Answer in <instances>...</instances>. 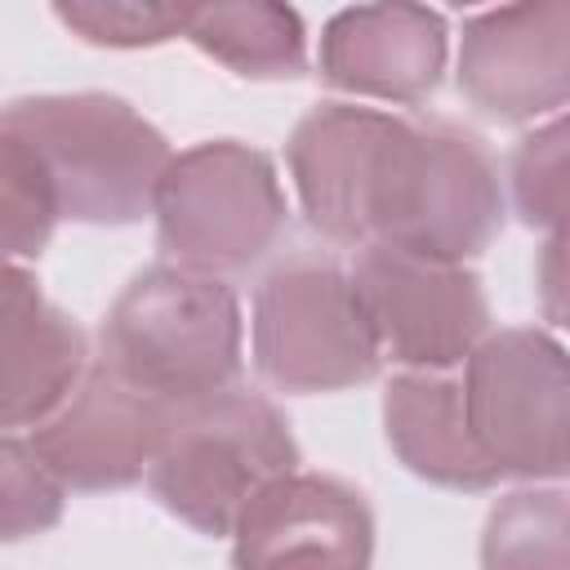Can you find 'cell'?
<instances>
[{
  "mask_svg": "<svg viewBox=\"0 0 570 570\" xmlns=\"http://www.w3.org/2000/svg\"><path fill=\"white\" fill-rule=\"evenodd\" d=\"M298 205L334 245L468 263L503 232V183L481 134L428 116L316 102L285 142Z\"/></svg>",
  "mask_w": 570,
  "mask_h": 570,
  "instance_id": "1",
  "label": "cell"
},
{
  "mask_svg": "<svg viewBox=\"0 0 570 570\" xmlns=\"http://www.w3.org/2000/svg\"><path fill=\"white\" fill-rule=\"evenodd\" d=\"M240 298L227 281L156 263L111 303L98 334V361L183 414L240 387Z\"/></svg>",
  "mask_w": 570,
  "mask_h": 570,
  "instance_id": "2",
  "label": "cell"
},
{
  "mask_svg": "<svg viewBox=\"0 0 570 570\" xmlns=\"http://www.w3.org/2000/svg\"><path fill=\"white\" fill-rule=\"evenodd\" d=\"M0 129L40 160L58 218L85 227H129L151 214L169 138L116 94H27L0 107Z\"/></svg>",
  "mask_w": 570,
  "mask_h": 570,
  "instance_id": "3",
  "label": "cell"
},
{
  "mask_svg": "<svg viewBox=\"0 0 570 570\" xmlns=\"http://www.w3.org/2000/svg\"><path fill=\"white\" fill-rule=\"evenodd\" d=\"M151 218L165 263L223 281L276 249L289 227V200L267 151L236 138H209L174 151Z\"/></svg>",
  "mask_w": 570,
  "mask_h": 570,
  "instance_id": "4",
  "label": "cell"
},
{
  "mask_svg": "<svg viewBox=\"0 0 570 570\" xmlns=\"http://www.w3.org/2000/svg\"><path fill=\"white\" fill-rule=\"evenodd\" d=\"M298 472L289 419L249 387H227L178 414L147 468L151 499L205 539H227L245 503L276 476Z\"/></svg>",
  "mask_w": 570,
  "mask_h": 570,
  "instance_id": "5",
  "label": "cell"
},
{
  "mask_svg": "<svg viewBox=\"0 0 570 570\" xmlns=\"http://www.w3.org/2000/svg\"><path fill=\"white\" fill-rule=\"evenodd\" d=\"M249 343L258 379L294 396L361 387L383 365L352 276L321 254H294L258 281Z\"/></svg>",
  "mask_w": 570,
  "mask_h": 570,
  "instance_id": "6",
  "label": "cell"
},
{
  "mask_svg": "<svg viewBox=\"0 0 570 570\" xmlns=\"http://www.w3.org/2000/svg\"><path fill=\"white\" fill-rule=\"evenodd\" d=\"M463 410L499 481L561 485L570 468L566 347L534 325L485 334L463 361Z\"/></svg>",
  "mask_w": 570,
  "mask_h": 570,
  "instance_id": "7",
  "label": "cell"
},
{
  "mask_svg": "<svg viewBox=\"0 0 570 570\" xmlns=\"http://www.w3.org/2000/svg\"><path fill=\"white\" fill-rule=\"evenodd\" d=\"M352 289L379 356L419 374H450L490 334V298L468 263H436L387 245H361Z\"/></svg>",
  "mask_w": 570,
  "mask_h": 570,
  "instance_id": "8",
  "label": "cell"
},
{
  "mask_svg": "<svg viewBox=\"0 0 570 570\" xmlns=\"http://www.w3.org/2000/svg\"><path fill=\"white\" fill-rule=\"evenodd\" d=\"M178 410L129 387L116 370L89 356L71 396L31 432L40 463L71 494L129 490L147 476L169 441Z\"/></svg>",
  "mask_w": 570,
  "mask_h": 570,
  "instance_id": "9",
  "label": "cell"
},
{
  "mask_svg": "<svg viewBox=\"0 0 570 570\" xmlns=\"http://www.w3.org/2000/svg\"><path fill=\"white\" fill-rule=\"evenodd\" d=\"M459 89L503 125L561 116L570 98V4L530 0L472 13L459 40Z\"/></svg>",
  "mask_w": 570,
  "mask_h": 570,
  "instance_id": "10",
  "label": "cell"
},
{
  "mask_svg": "<svg viewBox=\"0 0 570 570\" xmlns=\"http://www.w3.org/2000/svg\"><path fill=\"white\" fill-rule=\"evenodd\" d=\"M370 499L338 476H276L232 525V570H370Z\"/></svg>",
  "mask_w": 570,
  "mask_h": 570,
  "instance_id": "11",
  "label": "cell"
},
{
  "mask_svg": "<svg viewBox=\"0 0 570 570\" xmlns=\"http://www.w3.org/2000/svg\"><path fill=\"white\" fill-rule=\"evenodd\" d=\"M450 31L428 4L338 9L321 31V80L352 98L423 107L445 76Z\"/></svg>",
  "mask_w": 570,
  "mask_h": 570,
  "instance_id": "12",
  "label": "cell"
},
{
  "mask_svg": "<svg viewBox=\"0 0 570 570\" xmlns=\"http://www.w3.org/2000/svg\"><path fill=\"white\" fill-rule=\"evenodd\" d=\"M85 330L40 289L36 272L0 258V432L40 428L89 370Z\"/></svg>",
  "mask_w": 570,
  "mask_h": 570,
  "instance_id": "13",
  "label": "cell"
},
{
  "mask_svg": "<svg viewBox=\"0 0 570 570\" xmlns=\"http://www.w3.org/2000/svg\"><path fill=\"white\" fill-rule=\"evenodd\" d=\"M383 428L392 454L428 485L441 490H494L499 472L481 454L468 410L463 383L450 374H419L405 370L383 392Z\"/></svg>",
  "mask_w": 570,
  "mask_h": 570,
  "instance_id": "14",
  "label": "cell"
},
{
  "mask_svg": "<svg viewBox=\"0 0 570 570\" xmlns=\"http://www.w3.org/2000/svg\"><path fill=\"white\" fill-rule=\"evenodd\" d=\"M183 36L245 80H298L307 31L289 4H191Z\"/></svg>",
  "mask_w": 570,
  "mask_h": 570,
  "instance_id": "15",
  "label": "cell"
},
{
  "mask_svg": "<svg viewBox=\"0 0 570 570\" xmlns=\"http://www.w3.org/2000/svg\"><path fill=\"white\" fill-rule=\"evenodd\" d=\"M481 570H570V499L561 485L503 494L481 530Z\"/></svg>",
  "mask_w": 570,
  "mask_h": 570,
  "instance_id": "16",
  "label": "cell"
},
{
  "mask_svg": "<svg viewBox=\"0 0 570 570\" xmlns=\"http://www.w3.org/2000/svg\"><path fill=\"white\" fill-rule=\"evenodd\" d=\"M58 227L53 187L27 142L0 129V258L27 263L40 258Z\"/></svg>",
  "mask_w": 570,
  "mask_h": 570,
  "instance_id": "17",
  "label": "cell"
},
{
  "mask_svg": "<svg viewBox=\"0 0 570 570\" xmlns=\"http://www.w3.org/2000/svg\"><path fill=\"white\" fill-rule=\"evenodd\" d=\"M566 116L534 125L508 156V191L512 209L525 227L561 236L566 223Z\"/></svg>",
  "mask_w": 570,
  "mask_h": 570,
  "instance_id": "18",
  "label": "cell"
},
{
  "mask_svg": "<svg viewBox=\"0 0 570 570\" xmlns=\"http://www.w3.org/2000/svg\"><path fill=\"white\" fill-rule=\"evenodd\" d=\"M67 490L40 463L36 445L0 432V543L49 534L62 521Z\"/></svg>",
  "mask_w": 570,
  "mask_h": 570,
  "instance_id": "19",
  "label": "cell"
},
{
  "mask_svg": "<svg viewBox=\"0 0 570 570\" xmlns=\"http://www.w3.org/2000/svg\"><path fill=\"white\" fill-rule=\"evenodd\" d=\"M191 4H102V0H71L53 4V18L76 31L85 45L102 49H151L183 36Z\"/></svg>",
  "mask_w": 570,
  "mask_h": 570,
  "instance_id": "20",
  "label": "cell"
},
{
  "mask_svg": "<svg viewBox=\"0 0 570 570\" xmlns=\"http://www.w3.org/2000/svg\"><path fill=\"white\" fill-rule=\"evenodd\" d=\"M561 245H566V236H548V245H543V289H548V307H552V316H561Z\"/></svg>",
  "mask_w": 570,
  "mask_h": 570,
  "instance_id": "21",
  "label": "cell"
}]
</instances>
